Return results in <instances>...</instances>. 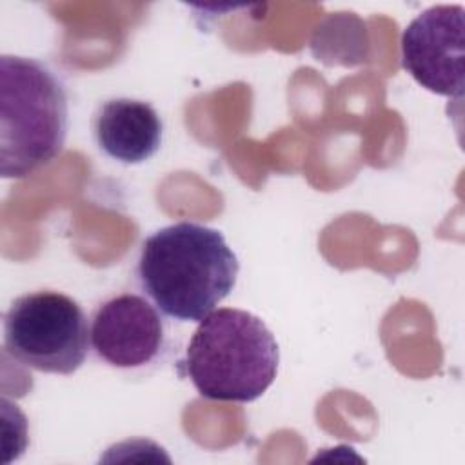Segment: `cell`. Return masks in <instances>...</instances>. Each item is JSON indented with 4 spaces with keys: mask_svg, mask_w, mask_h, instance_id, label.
Returning <instances> with one entry per match:
<instances>
[{
    "mask_svg": "<svg viewBox=\"0 0 465 465\" xmlns=\"http://www.w3.org/2000/svg\"><path fill=\"white\" fill-rule=\"evenodd\" d=\"M240 263L218 229L178 222L149 234L136 278L156 309L178 322H202L236 285Z\"/></svg>",
    "mask_w": 465,
    "mask_h": 465,
    "instance_id": "6da1fadb",
    "label": "cell"
},
{
    "mask_svg": "<svg viewBox=\"0 0 465 465\" xmlns=\"http://www.w3.org/2000/svg\"><path fill=\"white\" fill-rule=\"evenodd\" d=\"M278 363L280 349L263 320L223 307L200 322L180 367L202 398L249 403L272 385Z\"/></svg>",
    "mask_w": 465,
    "mask_h": 465,
    "instance_id": "7a4b0ae2",
    "label": "cell"
},
{
    "mask_svg": "<svg viewBox=\"0 0 465 465\" xmlns=\"http://www.w3.org/2000/svg\"><path fill=\"white\" fill-rule=\"evenodd\" d=\"M69 102L62 78L31 56H0V174L25 178L65 143Z\"/></svg>",
    "mask_w": 465,
    "mask_h": 465,
    "instance_id": "3957f363",
    "label": "cell"
},
{
    "mask_svg": "<svg viewBox=\"0 0 465 465\" xmlns=\"http://www.w3.org/2000/svg\"><path fill=\"white\" fill-rule=\"evenodd\" d=\"M89 345L84 309L60 291L25 292L13 300L4 316L5 352L38 372H76L87 358Z\"/></svg>",
    "mask_w": 465,
    "mask_h": 465,
    "instance_id": "277c9868",
    "label": "cell"
},
{
    "mask_svg": "<svg viewBox=\"0 0 465 465\" xmlns=\"http://www.w3.org/2000/svg\"><path fill=\"white\" fill-rule=\"evenodd\" d=\"M403 69L427 91L461 98L465 87V9L440 4L421 11L403 29Z\"/></svg>",
    "mask_w": 465,
    "mask_h": 465,
    "instance_id": "5b68a950",
    "label": "cell"
},
{
    "mask_svg": "<svg viewBox=\"0 0 465 465\" xmlns=\"http://www.w3.org/2000/svg\"><path fill=\"white\" fill-rule=\"evenodd\" d=\"M89 336L98 360L114 369L133 371L160 356L165 343V322L145 296L122 292L94 309Z\"/></svg>",
    "mask_w": 465,
    "mask_h": 465,
    "instance_id": "8992f818",
    "label": "cell"
},
{
    "mask_svg": "<svg viewBox=\"0 0 465 465\" xmlns=\"http://www.w3.org/2000/svg\"><path fill=\"white\" fill-rule=\"evenodd\" d=\"M93 136L98 149L127 165L153 158L163 138V122L156 109L136 98H109L93 116Z\"/></svg>",
    "mask_w": 465,
    "mask_h": 465,
    "instance_id": "52a82bcc",
    "label": "cell"
}]
</instances>
